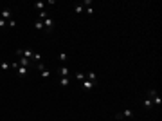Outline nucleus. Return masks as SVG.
I'll use <instances>...</instances> for the list:
<instances>
[{"mask_svg":"<svg viewBox=\"0 0 162 121\" xmlns=\"http://www.w3.org/2000/svg\"><path fill=\"white\" fill-rule=\"evenodd\" d=\"M0 18H2V20H11V9H9V7L2 9V13H0Z\"/></svg>","mask_w":162,"mask_h":121,"instance_id":"f257e3e1","label":"nucleus"},{"mask_svg":"<svg viewBox=\"0 0 162 121\" xmlns=\"http://www.w3.org/2000/svg\"><path fill=\"white\" fill-rule=\"evenodd\" d=\"M83 83V89L85 91H92L94 87H96V83H92V81H88V80H85V81H81Z\"/></svg>","mask_w":162,"mask_h":121,"instance_id":"f03ea898","label":"nucleus"},{"mask_svg":"<svg viewBox=\"0 0 162 121\" xmlns=\"http://www.w3.org/2000/svg\"><path fill=\"white\" fill-rule=\"evenodd\" d=\"M43 27H47V29H52V27H54V20H52L50 16L43 20Z\"/></svg>","mask_w":162,"mask_h":121,"instance_id":"7ed1b4c3","label":"nucleus"},{"mask_svg":"<svg viewBox=\"0 0 162 121\" xmlns=\"http://www.w3.org/2000/svg\"><path fill=\"white\" fill-rule=\"evenodd\" d=\"M32 54H34V51H32V49H24V54H22V56H24V58H27V60H31Z\"/></svg>","mask_w":162,"mask_h":121,"instance_id":"20e7f679","label":"nucleus"},{"mask_svg":"<svg viewBox=\"0 0 162 121\" xmlns=\"http://www.w3.org/2000/svg\"><path fill=\"white\" fill-rule=\"evenodd\" d=\"M85 78H86L88 81H92V83H96V81H97V76H96V72H88V74L85 76Z\"/></svg>","mask_w":162,"mask_h":121,"instance_id":"39448f33","label":"nucleus"},{"mask_svg":"<svg viewBox=\"0 0 162 121\" xmlns=\"http://www.w3.org/2000/svg\"><path fill=\"white\" fill-rule=\"evenodd\" d=\"M60 74H61V78H67V76L70 74V71H68V67H61V69H60Z\"/></svg>","mask_w":162,"mask_h":121,"instance_id":"423d86ee","label":"nucleus"},{"mask_svg":"<svg viewBox=\"0 0 162 121\" xmlns=\"http://www.w3.org/2000/svg\"><path fill=\"white\" fill-rule=\"evenodd\" d=\"M68 83H70V78H68V76L60 80V85H61V87H68Z\"/></svg>","mask_w":162,"mask_h":121,"instance_id":"0eeeda50","label":"nucleus"},{"mask_svg":"<svg viewBox=\"0 0 162 121\" xmlns=\"http://www.w3.org/2000/svg\"><path fill=\"white\" fill-rule=\"evenodd\" d=\"M151 103H155V105H157V107H160V105H162V99H160V96L157 94L155 98H151Z\"/></svg>","mask_w":162,"mask_h":121,"instance_id":"6e6552de","label":"nucleus"},{"mask_svg":"<svg viewBox=\"0 0 162 121\" xmlns=\"http://www.w3.org/2000/svg\"><path fill=\"white\" fill-rule=\"evenodd\" d=\"M18 63H20L22 67H29V63H31V60H27V58H24V56H22V58H20V61H18Z\"/></svg>","mask_w":162,"mask_h":121,"instance_id":"1a4fd4ad","label":"nucleus"},{"mask_svg":"<svg viewBox=\"0 0 162 121\" xmlns=\"http://www.w3.org/2000/svg\"><path fill=\"white\" fill-rule=\"evenodd\" d=\"M16 72H18L20 76H25V74H27V67H22V65H20V67L16 69Z\"/></svg>","mask_w":162,"mask_h":121,"instance_id":"9d476101","label":"nucleus"},{"mask_svg":"<svg viewBox=\"0 0 162 121\" xmlns=\"http://www.w3.org/2000/svg\"><path fill=\"white\" fill-rule=\"evenodd\" d=\"M38 18H40V20H42V22H43V20H45V18H49V15H47V11H45V9H43V11H40V13H38Z\"/></svg>","mask_w":162,"mask_h":121,"instance_id":"9b49d317","label":"nucleus"},{"mask_svg":"<svg viewBox=\"0 0 162 121\" xmlns=\"http://www.w3.org/2000/svg\"><path fill=\"white\" fill-rule=\"evenodd\" d=\"M83 9H85V7H83V4H76V7H74V13H78V15H79V13H83Z\"/></svg>","mask_w":162,"mask_h":121,"instance_id":"f8f14e48","label":"nucleus"},{"mask_svg":"<svg viewBox=\"0 0 162 121\" xmlns=\"http://www.w3.org/2000/svg\"><path fill=\"white\" fill-rule=\"evenodd\" d=\"M0 69H2V71H7V69H11V63H7V61H2V63H0Z\"/></svg>","mask_w":162,"mask_h":121,"instance_id":"ddd939ff","label":"nucleus"},{"mask_svg":"<svg viewBox=\"0 0 162 121\" xmlns=\"http://www.w3.org/2000/svg\"><path fill=\"white\" fill-rule=\"evenodd\" d=\"M131 116H133V110H130V108H126L123 112V118H131Z\"/></svg>","mask_w":162,"mask_h":121,"instance_id":"4468645a","label":"nucleus"},{"mask_svg":"<svg viewBox=\"0 0 162 121\" xmlns=\"http://www.w3.org/2000/svg\"><path fill=\"white\" fill-rule=\"evenodd\" d=\"M34 27H36L38 31H42V29H43V22H42V20H36V24H34Z\"/></svg>","mask_w":162,"mask_h":121,"instance_id":"2eb2a0df","label":"nucleus"},{"mask_svg":"<svg viewBox=\"0 0 162 121\" xmlns=\"http://www.w3.org/2000/svg\"><path fill=\"white\" fill-rule=\"evenodd\" d=\"M76 80H78V81H85L86 78H85V74H83V72H76Z\"/></svg>","mask_w":162,"mask_h":121,"instance_id":"dca6fc26","label":"nucleus"},{"mask_svg":"<svg viewBox=\"0 0 162 121\" xmlns=\"http://www.w3.org/2000/svg\"><path fill=\"white\" fill-rule=\"evenodd\" d=\"M32 60L36 61V63H40V61H42V56H40V52H34V54H32Z\"/></svg>","mask_w":162,"mask_h":121,"instance_id":"f3484780","label":"nucleus"},{"mask_svg":"<svg viewBox=\"0 0 162 121\" xmlns=\"http://www.w3.org/2000/svg\"><path fill=\"white\" fill-rule=\"evenodd\" d=\"M43 6H45L43 2H36V4H34V7H36L38 11H43Z\"/></svg>","mask_w":162,"mask_h":121,"instance_id":"a211bd4d","label":"nucleus"},{"mask_svg":"<svg viewBox=\"0 0 162 121\" xmlns=\"http://www.w3.org/2000/svg\"><path fill=\"white\" fill-rule=\"evenodd\" d=\"M151 105H153V103H151V99H149V98H146V99H144V108H151Z\"/></svg>","mask_w":162,"mask_h":121,"instance_id":"6ab92c4d","label":"nucleus"},{"mask_svg":"<svg viewBox=\"0 0 162 121\" xmlns=\"http://www.w3.org/2000/svg\"><path fill=\"white\" fill-rule=\"evenodd\" d=\"M148 96H149V99L155 98V96H157V91H155V89H149V91H148Z\"/></svg>","mask_w":162,"mask_h":121,"instance_id":"aec40b11","label":"nucleus"},{"mask_svg":"<svg viewBox=\"0 0 162 121\" xmlns=\"http://www.w3.org/2000/svg\"><path fill=\"white\" fill-rule=\"evenodd\" d=\"M7 25H9V27H16V20H13V18L7 20Z\"/></svg>","mask_w":162,"mask_h":121,"instance_id":"412c9836","label":"nucleus"},{"mask_svg":"<svg viewBox=\"0 0 162 121\" xmlns=\"http://www.w3.org/2000/svg\"><path fill=\"white\" fill-rule=\"evenodd\" d=\"M49 76H50V72H49L47 69H43V71H42V78H49Z\"/></svg>","mask_w":162,"mask_h":121,"instance_id":"4be33fe9","label":"nucleus"},{"mask_svg":"<svg viewBox=\"0 0 162 121\" xmlns=\"http://www.w3.org/2000/svg\"><path fill=\"white\" fill-rule=\"evenodd\" d=\"M18 67H20V63H18V61H15V63H11V69H13V71H16Z\"/></svg>","mask_w":162,"mask_h":121,"instance_id":"5701e85b","label":"nucleus"},{"mask_svg":"<svg viewBox=\"0 0 162 121\" xmlns=\"http://www.w3.org/2000/svg\"><path fill=\"white\" fill-rule=\"evenodd\" d=\"M60 60H61V61H67V54H65V52H60Z\"/></svg>","mask_w":162,"mask_h":121,"instance_id":"b1692460","label":"nucleus"},{"mask_svg":"<svg viewBox=\"0 0 162 121\" xmlns=\"http://www.w3.org/2000/svg\"><path fill=\"white\" fill-rule=\"evenodd\" d=\"M83 6H86V7H90V6H92V0H85V2H83Z\"/></svg>","mask_w":162,"mask_h":121,"instance_id":"393cba45","label":"nucleus"},{"mask_svg":"<svg viewBox=\"0 0 162 121\" xmlns=\"http://www.w3.org/2000/svg\"><path fill=\"white\" fill-rule=\"evenodd\" d=\"M5 24H7V22H5V20H2V18H0V27H4V25H5Z\"/></svg>","mask_w":162,"mask_h":121,"instance_id":"a878e982","label":"nucleus"}]
</instances>
